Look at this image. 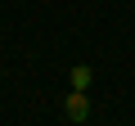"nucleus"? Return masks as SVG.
I'll return each instance as SVG.
<instances>
[{"mask_svg": "<svg viewBox=\"0 0 135 126\" xmlns=\"http://www.w3.org/2000/svg\"><path fill=\"white\" fill-rule=\"evenodd\" d=\"M68 117H72V122H86V95H81V90L68 99Z\"/></svg>", "mask_w": 135, "mask_h": 126, "instance_id": "obj_1", "label": "nucleus"}, {"mask_svg": "<svg viewBox=\"0 0 135 126\" xmlns=\"http://www.w3.org/2000/svg\"><path fill=\"white\" fill-rule=\"evenodd\" d=\"M72 86L86 90V86H90V68H72Z\"/></svg>", "mask_w": 135, "mask_h": 126, "instance_id": "obj_2", "label": "nucleus"}]
</instances>
